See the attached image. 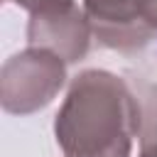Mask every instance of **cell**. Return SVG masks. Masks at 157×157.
<instances>
[{"mask_svg": "<svg viewBox=\"0 0 157 157\" xmlns=\"http://www.w3.org/2000/svg\"><path fill=\"white\" fill-rule=\"evenodd\" d=\"M142 110L128 83L103 69L81 71L56 113L54 135L66 157H130Z\"/></svg>", "mask_w": 157, "mask_h": 157, "instance_id": "obj_1", "label": "cell"}, {"mask_svg": "<svg viewBox=\"0 0 157 157\" xmlns=\"http://www.w3.org/2000/svg\"><path fill=\"white\" fill-rule=\"evenodd\" d=\"M66 78V61L42 47L10 56L0 74V103L7 113L27 115L52 103Z\"/></svg>", "mask_w": 157, "mask_h": 157, "instance_id": "obj_2", "label": "cell"}, {"mask_svg": "<svg viewBox=\"0 0 157 157\" xmlns=\"http://www.w3.org/2000/svg\"><path fill=\"white\" fill-rule=\"evenodd\" d=\"M91 22L76 5L29 15L27 42L29 47H42L59 54L66 64L81 61L91 44Z\"/></svg>", "mask_w": 157, "mask_h": 157, "instance_id": "obj_3", "label": "cell"}, {"mask_svg": "<svg viewBox=\"0 0 157 157\" xmlns=\"http://www.w3.org/2000/svg\"><path fill=\"white\" fill-rule=\"evenodd\" d=\"M83 12L93 34L110 49L135 52L155 37L140 17L137 0H83Z\"/></svg>", "mask_w": 157, "mask_h": 157, "instance_id": "obj_4", "label": "cell"}, {"mask_svg": "<svg viewBox=\"0 0 157 157\" xmlns=\"http://www.w3.org/2000/svg\"><path fill=\"white\" fill-rule=\"evenodd\" d=\"M10 2H15L17 7L29 10V15H37V12H49V10H61V7L76 5L74 0H10Z\"/></svg>", "mask_w": 157, "mask_h": 157, "instance_id": "obj_5", "label": "cell"}, {"mask_svg": "<svg viewBox=\"0 0 157 157\" xmlns=\"http://www.w3.org/2000/svg\"><path fill=\"white\" fill-rule=\"evenodd\" d=\"M150 120V128L145 130V137H142V152L140 157H157V115H147Z\"/></svg>", "mask_w": 157, "mask_h": 157, "instance_id": "obj_6", "label": "cell"}, {"mask_svg": "<svg viewBox=\"0 0 157 157\" xmlns=\"http://www.w3.org/2000/svg\"><path fill=\"white\" fill-rule=\"evenodd\" d=\"M137 7L145 27L157 34V0H137Z\"/></svg>", "mask_w": 157, "mask_h": 157, "instance_id": "obj_7", "label": "cell"}]
</instances>
